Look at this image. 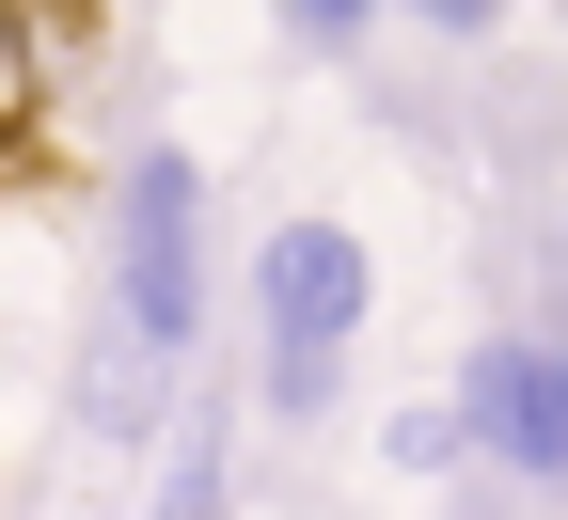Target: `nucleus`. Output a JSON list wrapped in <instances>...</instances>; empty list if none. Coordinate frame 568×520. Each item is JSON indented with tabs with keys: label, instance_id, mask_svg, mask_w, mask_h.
<instances>
[{
	"label": "nucleus",
	"instance_id": "nucleus-9",
	"mask_svg": "<svg viewBox=\"0 0 568 520\" xmlns=\"http://www.w3.org/2000/svg\"><path fill=\"white\" fill-rule=\"evenodd\" d=\"M443 520H506V489H458V504H443Z\"/></svg>",
	"mask_w": 568,
	"mask_h": 520
},
{
	"label": "nucleus",
	"instance_id": "nucleus-2",
	"mask_svg": "<svg viewBox=\"0 0 568 520\" xmlns=\"http://www.w3.org/2000/svg\"><path fill=\"white\" fill-rule=\"evenodd\" d=\"M111 300L174 363H205V174L174 159V142H142V159L111 174Z\"/></svg>",
	"mask_w": 568,
	"mask_h": 520
},
{
	"label": "nucleus",
	"instance_id": "nucleus-1",
	"mask_svg": "<svg viewBox=\"0 0 568 520\" xmlns=\"http://www.w3.org/2000/svg\"><path fill=\"white\" fill-rule=\"evenodd\" d=\"M364 316H379L364 237H347V221H316V205L268 221V253H253V347H268V410H284V426H316V410L347 395Z\"/></svg>",
	"mask_w": 568,
	"mask_h": 520
},
{
	"label": "nucleus",
	"instance_id": "nucleus-7",
	"mask_svg": "<svg viewBox=\"0 0 568 520\" xmlns=\"http://www.w3.org/2000/svg\"><path fill=\"white\" fill-rule=\"evenodd\" d=\"M17 111H32V17L0 0V126H17Z\"/></svg>",
	"mask_w": 568,
	"mask_h": 520
},
{
	"label": "nucleus",
	"instance_id": "nucleus-5",
	"mask_svg": "<svg viewBox=\"0 0 568 520\" xmlns=\"http://www.w3.org/2000/svg\"><path fill=\"white\" fill-rule=\"evenodd\" d=\"M222 504H237V458H222V410L190 379V426L159 441V520H222Z\"/></svg>",
	"mask_w": 568,
	"mask_h": 520
},
{
	"label": "nucleus",
	"instance_id": "nucleus-6",
	"mask_svg": "<svg viewBox=\"0 0 568 520\" xmlns=\"http://www.w3.org/2000/svg\"><path fill=\"white\" fill-rule=\"evenodd\" d=\"M395 17V0H284V32H301V48H364Z\"/></svg>",
	"mask_w": 568,
	"mask_h": 520
},
{
	"label": "nucleus",
	"instance_id": "nucleus-8",
	"mask_svg": "<svg viewBox=\"0 0 568 520\" xmlns=\"http://www.w3.org/2000/svg\"><path fill=\"white\" fill-rule=\"evenodd\" d=\"M395 17H426V32H458V48H474V32H506V0H395Z\"/></svg>",
	"mask_w": 568,
	"mask_h": 520
},
{
	"label": "nucleus",
	"instance_id": "nucleus-3",
	"mask_svg": "<svg viewBox=\"0 0 568 520\" xmlns=\"http://www.w3.org/2000/svg\"><path fill=\"white\" fill-rule=\"evenodd\" d=\"M458 441L521 489H568V332H489L458 363Z\"/></svg>",
	"mask_w": 568,
	"mask_h": 520
},
{
	"label": "nucleus",
	"instance_id": "nucleus-4",
	"mask_svg": "<svg viewBox=\"0 0 568 520\" xmlns=\"http://www.w3.org/2000/svg\"><path fill=\"white\" fill-rule=\"evenodd\" d=\"M174 395H190V363L142 332L126 300H95V332H80V426L95 441H174Z\"/></svg>",
	"mask_w": 568,
	"mask_h": 520
}]
</instances>
